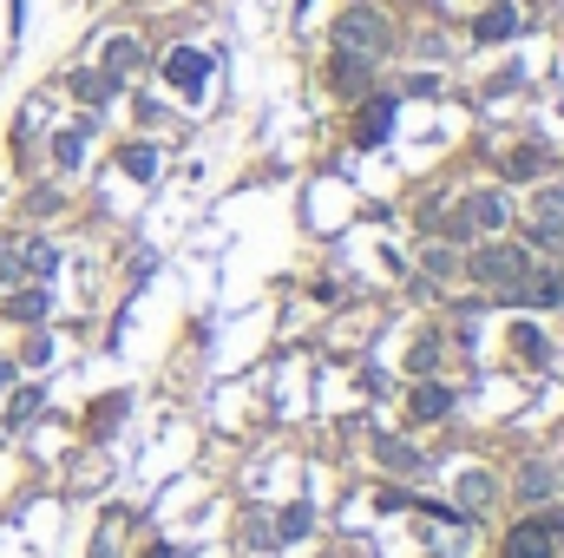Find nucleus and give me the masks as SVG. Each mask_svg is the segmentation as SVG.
Wrapping results in <instances>:
<instances>
[{"instance_id": "f257e3e1", "label": "nucleus", "mask_w": 564, "mask_h": 558, "mask_svg": "<svg viewBox=\"0 0 564 558\" xmlns=\"http://www.w3.org/2000/svg\"><path fill=\"white\" fill-rule=\"evenodd\" d=\"M467 276H473L480 289H493L499 303H519V296H526V276H532V257H526L519 243H486V250H473Z\"/></svg>"}, {"instance_id": "f03ea898", "label": "nucleus", "mask_w": 564, "mask_h": 558, "mask_svg": "<svg viewBox=\"0 0 564 558\" xmlns=\"http://www.w3.org/2000/svg\"><path fill=\"white\" fill-rule=\"evenodd\" d=\"M335 53H355V59L388 53V13H375V7H348V13L335 20Z\"/></svg>"}, {"instance_id": "7ed1b4c3", "label": "nucleus", "mask_w": 564, "mask_h": 558, "mask_svg": "<svg viewBox=\"0 0 564 558\" xmlns=\"http://www.w3.org/2000/svg\"><path fill=\"white\" fill-rule=\"evenodd\" d=\"M499 224H506V197L499 191H473V197H460V210L447 217V237H499Z\"/></svg>"}, {"instance_id": "20e7f679", "label": "nucleus", "mask_w": 564, "mask_h": 558, "mask_svg": "<svg viewBox=\"0 0 564 558\" xmlns=\"http://www.w3.org/2000/svg\"><path fill=\"white\" fill-rule=\"evenodd\" d=\"M564 553V520L545 513V520H519L513 539H506V558H559Z\"/></svg>"}, {"instance_id": "39448f33", "label": "nucleus", "mask_w": 564, "mask_h": 558, "mask_svg": "<svg viewBox=\"0 0 564 558\" xmlns=\"http://www.w3.org/2000/svg\"><path fill=\"white\" fill-rule=\"evenodd\" d=\"M164 79H171L177 92H204V79H210V59H204L197 46H171V53H164Z\"/></svg>"}, {"instance_id": "423d86ee", "label": "nucleus", "mask_w": 564, "mask_h": 558, "mask_svg": "<svg viewBox=\"0 0 564 558\" xmlns=\"http://www.w3.org/2000/svg\"><path fill=\"white\" fill-rule=\"evenodd\" d=\"M532 237L539 243H564V191H539L532 197Z\"/></svg>"}, {"instance_id": "0eeeda50", "label": "nucleus", "mask_w": 564, "mask_h": 558, "mask_svg": "<svg viewBox=\"0 0 564 558\" xmlns=\"http://www.w3.org/2000/svg\"><path fill=\"white\" fill-rule=\"evenodd\" d=\"M388 132H394V99H368V105H361V125H355V138H361V145H381Z\"/></svg>"}, {"instance_id": "6e6552de", "label": "nucleus", "mask_w": 564, "mask_h": 558, "mask_svg": "<svg viewBox=\"0 0 564 558\" xmlns=\"http://www.w3.org/2000/svg\"><path fill=\"white\" fill-rule=\"evenodd\" d=\"M335 92H342V99H361V92H368V59L335 53Z\"/></svg>"}, {"instance_id": "1a4fd4ad", "label": "nucleus", "mask_w": 564, "mask_h": 558, "mask_svg": "<svg viewBox=\"0 0 564 558\" xmlns=\"http://www.w3.org/2000/svg\"><path fill=\"white\" fill-rule=\"evenodd\" d=\"M46 309H53V296H46L39 283H33V289H13V296H7V316H13V322H46Z\"/></svg>"}, {"instance_id": "9d476101", "label": "nucleus", "mask_w": 564, "mask_h": 558, "mask_svg": "<svg viewBox=\"0 0 564 558\" xmlns=\"http://www.w3.org/2000/svg\"><path fill=\"white\" fill-rule=\"evenodd\" d=\"M519 303H532V309H552V303H564V276H552V270H532Z\"/></svg>"}, {"instance_id": "9b49d317", "label": "nucleus", "mask_w": 564, "mask_h": 558, "mask_svg": "<svg viewBox=\"0 0 564 558\" xmlns=\"http://www.w3.org/2000/svg\"><path fill=\"white\" fill-rule=\"evenodd\" d=\"M473 33H480V39H513V33H519V7H506V0H499V7H486Z\"/></svg>"}, {"instance_id": "f8f14e48", "label": "nucleus", "mask_w": 564, "mask_h": 558, "mask_svg": "<svg viewBox=\"0 0 564 558\" xmlns=\"http://www.w3.org/2000/svg\"><path fill=\"white\" fill-rule=\"evenodd\" d=\"M13 263H20L26 276H53V263H59V250H53V243H39V237H26V243L13 250Z\"/></svg>"}, {"instance_id": "ddd939ff", "label": "nucleus", "mask_w": 564, "mask_h": 558, "mask_svg": "<svg viewBox=\"0 0 564 558\" xmlns=\"http://www.w3.org/2000/svg\"><path fill=\"white\" fill-rule=\"evenodd\" d=\"M131 66H138V39H125V33H118V39H112V46H105V79H112V86H118V79H125V72H131Z\"/></svg>"}, {"instance_id": "4468645a", "label": "nucleus", "mask_w": 564, "mask_h": 558, "mask_svg": "<svg viewBox=\"0 0 564 558\" xmlns=\"http://www.w3.org/2000/svg\"><path fill=\"white\" fill-rule=\"evenodd\" d=\"M309 520H315V513H309V506H289V513H283V520H276V526H269V546H296V539H302V533H309Z\"/></svg>"}, {"instance_id": "2eb2a0df", "label": "nucleus", "mask_w": 564, "mask_h": 558, "mask_svg": "<svg viewBox=\"0 0 564 558\" xmlns=\"http://www.w3.org/2000/svg\"><path fill=\"white\" fill-rule=\"evenodd\" d=\"M493 493H499V487H493V474H467V480H460V506H467V513L493 506Z\"/></svg>"}, {"instance_id": "dca6fc26", "label": "nucleus", "mask_w": 564, "mask_h": 558, "mask_svg": "<svg viewBox=\"0 0 564 558\" xmlns=\"http://www.w3.org/2000/svg\"><path fill=\"white\" fill-rule=\"evenodd\" d=\"M447 408H453V388H434V382L414 388V414H421V421H434V414H447Z\"/></svg>"}, {"instance_id": "f3484780", "label": "nucleus", "mask_w": 564, "mask_h": 558, "mask_svg": "<svg viewBox=\"0 0 564 558\" xmlns=\"http://www.w3.org/2000/svg\"><path fill=\"white\" fill-rule=\"evenodd\" d=\"M72 92H79L85 105H105V99H112V79H105V72H79V79H72Z\"/></svg>"}, {"instance_id": "a211bd4d", "label": "nucleus", "mask_w": 564, "mask_h": 558, "mask_svg": "<svg viewBox=\"0 0 564 558\" xmlns=\"http://www.w3.org/2000/svg\"><path fill=\"white\" fill-rule=\"evenodd\" d=\"M539 164H545V151H539V145H519V151L506 158V178H539Z\"/></svg>"}, {"instance_id": "6ab92c4d", "label": "nucleus", "mask_w": 564, "mask_h": 558, "mask_svg": "<svg viewBox=\"0 0 564 558\" xmlns=\"http://www.w3.org/2000/svg\"><path fill=\"white\" fill-rule=\"evenodd\" d=\"M519 493H526V500H552V467H539V460H532V467L519 474Z\"/></svg>"}, {"instance_id": "aec40b11", "label": "nucleus", "mask_w": 564, "mask_h": 558, "mask_svg": "<svg viewBox=\"0 0 564 558\" xmlns=\"http://www.w3.org/2000/svg\"><path fill=\"white\" fill-rule=\"evenodd\" d=\"M53 158H59V164H79V158H85V132H79V125L59 132V138H53Z\"/></svg>"}, {"instance_id": "412c9836", "label": "nucleus", "mask_w": 564, "mask_h": 558, "mask_svg": "<svg viewBox=\"0 0 564 558\" xmlns=\"http://www.w3.org/2000/svg\"><path fill=\"white\" fill-rule=\"evenodd\" d=\"M125 171H131L138 184H145V178H158V151H151V145H131V151H125Z\"/></svg>"}, {"instance_id": "4be33fe9", "label": "nucleus", "mask_w": 564, "mask_h": 558, "mask_svg": "<svg viewBox=\"0 0 564 558\" xmlns=\"http://www.w3.org/2000/svg\"><path fill=\"white\" fill-rule=\"evenodd\" d=\"M39 414V388H20L13 401H7V428H20V421H33Z\"/></svg>"}, {"instance_id": "5701e85b", "label": "nucleus", "mask_w": 564, "mask_h": 558, "mask_svg": "<svg viewBox=\"0 0 564 558\" xmlns=\"http://www.w3.org/2000/svg\"><path fill=\"white\" fill-rule=\"evenodd\" d=\"M381 460H388V467H421V454H414L407 441H381Z\"/></svg>"}, {"instance_id": "b1692460", "label": "nucleus", "mask_w": 564, "mask_h": 558, "mask_svg": "<svg viewBox=\"0 0 564 558\" xmlns=\"http://www.w3.org/2000/svg\"><path fill=\"white\" fill-rule=\"evenodd\" d=\"M427 276H453V250L434 243V250H427Z\"/></svg>"}, {"instance_id": "393cba45", "label": "nucleus", "mask_w": 564, "mask_h": 558, "mask_svg": "<svg viewBox=\"0 0 564 558\" xmlns=\"http://www.w3.org/2000/svg\"><path fill=\"white\" fill-rule=\"evenodd\" d=\"M112 539H118V513L99 526V546H92V558H112Z\"/></svg>"}, {"instance_id": "a878e982", "label": "nucleus", "mask_w": 564, "mask_h": 558, "mask_svg": "<svg viewBox=\"0 0 564 558\" xmlns=\"http://www.w3.org/2000/svg\"><path fill=\"white\" fill-rule=\"evenodd\" d=\"M0 382H7V362H0Z\"/></svg>"}]
</instances>
